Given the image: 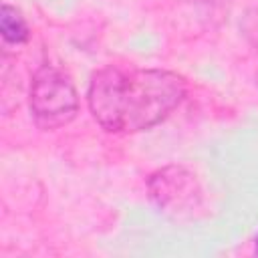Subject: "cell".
Here are the masks:
<instances>
[{
	"label": "cell",
	"instance_id": "3957f363",
	"mask_svg": "<svg viewBox=\"0 0 258 258\" xmlns=\"http://www.w3.org/2000/svg\"><path fill=\"white\" fill-rule=\"evenodd\" d=\"M147 185L157 208L173 218H194L198 210H202V187L185 167H163L149 177Z\"/></svg>",
	"mask_w": 258,
	"mask_h": 258
},
{
	"label": "cell",
	"instance_id": "277c9868",
	"mask_svg": "<svg viewBox=\"0 0 258 258\" xmlns=\"http://www.w3.org/2000/svg\"><path fill=\"white\" fill-rule=\"evenodd\" d=\"M0 32H2V38L6 42H12V44H20L28 38V26L22 18V14L10 6V4H2V10H0Z\"/></svg>",
	"mask_w": 258,
	"mask_h": 258
},
{
	"label": "cell",
	"instance_id": "5b68a950",
	"mask_svg": "<svg viewBox=\"0 0 258 258\" xmlns=\"http://www.w3.org/2000/svg\"><path fill=\"white\" fill-rule=\"evenodd\" d=\"M256 254H258V238H256Z\"/></svg>",
	"mask_w": 258,
	"mask_h": 258
},
{
	"label": "cell",
	"instance_id": "6da1fadb",
	"mask_svg": "<svg viewBox=\"0 0 258 258\" xmlns=\"http://www.w3.org/2000/svg\"><path fill=\"white\" fill-rule=\"evenodd\" d=\"M185 97L179 75L161 69L109 64L89 85V109L111 133H137L163 121Z\"/></svg>",
	"mask_w": 258,
	"mask_h": 258
},
{
	"label": "cell",
	"instance_id": "7a4b0ae2",
	"mask_svg": "<svg viewBox=\"0 0 258 258\" xmlns=\"http://www.w3.org/2000/svg\"><path fill=\"white\" fill-rule=\"evenodd\" d=\"M79 97L73 81L54 64H42L30 83V111L34 123L44 129L52 131L77 115Z\"/></svg>",
	"mask_w": 258,
	"mask_h": 258
}]
</instances>
